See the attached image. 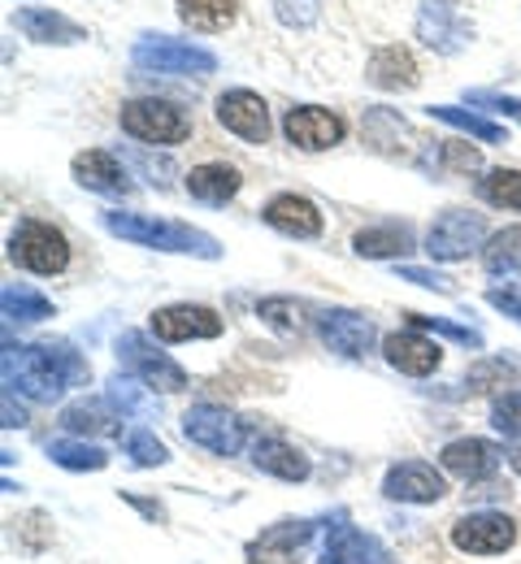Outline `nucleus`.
<instances>
[{"mask_svg": "<svg viewBox=\"0 0 521 564\" xmlns=\"http://www.w3.org/2000/svg\"><path fill=\"white\" fill-rule=\"evenodd\" d=\"M91 378V365L66 344H4V391L26 395L35 404L62 400L66 387H83Z\"/></svg>", "mask_w": 521, "mask_h": 564, "instance_id": "f257e3e1", "label": "nucleus"}, {"mask_svg": "<svg viewBox=\"0 0 521 564\" xmlns=\"http://www.w3.org/2000/svg\"><path fill=\"white\" fill-rule=\"evenodd\" d=\"M105 230L127 239V243H140V248H156V252H183V257H200V261H218L222 257V243L187 221H165V217H149V213H100Z\"/></svg>", "mask_w": 521, "mask_h": 564, "instance_id": "f03ea898", "label": "nucleus"}, {"mask_svg": "<svg viewBox=\"0 0 521 564\" xmlns=\"http://www.w3.org/2000/svg\"><path fill=\"white\" fill-rule=\"evenodd\" d=\"M9 261L26 274H62L70 265V243L66 235L53 226V221H40V217H26L18 221V230L9 235Z\"/></svg>", "mask_w": 521, "mask_h": 564, "instance_id": "7ed1b4c3", "label": "nucleus"}, {"mask_svg": "<svg viewBox=\"0 0 521 564\" xmlns=\"http://www.w3.org/2000/svg\"><path fill=\"white\" fill-rule=\"evenodd\" d=\"M131 62L140 70L156 74H214L218 70V57L192 40H170V35H144L135 48H131Z\"/></svg>", "mask_w": 521, "mask_h": 564, "instance_id": "20e7f679", "label": "nucleus"}, {"mask_svg": "<svg viewBox=\"0 0 521 564\" xmlns=\"http://www.w3.org/2000/svg\"><path fill=\"white\" fill-rule=\"evenodd\" d=\"M122 131L140 143H183L192 135V118L170 100H131L122 105Z\"/></svg>", "mask_w": 521, "mask_h": 564, "instance_id": "39448f33", "label": "nucleus"}, {"mask_svg": "<svg viewBox=\"0 0 521 564\" xmlns=\"http://www.w3.org/2000/svg\"><path fill=\"white\" fill-rule=\"evenodd\" d=\"M482 239H487V217L482 213L447 209L426 230V252L435 261H465L469 252L482 248Z\"/></svg>", "mask_w": 521, "mask_h": 564, "instance_id": "423d86ee", "label": "nucleus"}, {"mask_svg": "<svg viewBox=\"0 0 521 564\" xmlns=\"http://www.w3.org/2000/svg\"><path fill=\"white\" fill-rule=\"evenodd\" d=\"M183 434H187V443H196L214 456H235L248 438V425L235 413L218 409V404H196V409L183 413Z\"/></svg>", "mask_w": 521, "mask_h": 564, "instance_id": "0eeeda50", "label": "nucleus"}, {"mask_svg": "<svg viewBox=\"0 0 521 564\" xmlns=\"http://www.w3.org/2000/svg\"><path fill=\"white\" fill-rule=\"evenodd\" d=\"M452 543L469 556H496V552H509L518 543V521L504 517V512L478 508V512H469L452 525Z\"/></svg>", "mask_w": 521, "mask_h": 564, "instance_id": "6e6552de", "label": "nucleus"}, {"mask_svg": "<svg viewBox=\"0 0 521 564\" xmlns=\"http://www.w3.org/2000/svg\"><path fill=\"white\" fill-rule=\"evenodd\" d=\"M118 360H122L135 378H144L152 391H183V387H187L183 365H174L165 352H156L140 330H122V335H118Z\"/></svg>", "mask_w": 521, "mask_h": 564, "instance_id": "1a4fd4ad", "label": "nucleus"}, {"mask_svg": "<svg viewBox=\"0 0 521 564\" xmlns=\"http://www.w3.org/2000/svg\"><path fill=\"white\" fill-rule=\"evenodd\" d=\"M417 40L426 48L452 57V53H460L474 40V26H469V18H465V9L456 0H422V9H417Z\"/></svg>", "mask_w": 521, "mask_h": 564, "instance_id": "9d476101", "label": "nucleus"}, {"mask_svg": "<svg viewBox=\"0 0 521 564\" xmlns=\"http://www.w3.org/2000/svg\"><path fill=\"white\" fill-rule=\"evenodd\" d=\"M313 539H317V521H274L243 547V556L248 564H300Z\"/></svg>", "mask_w": 521, "mask_h": 564, "instance_id": "9b49d317", "label": "nucleus"}, {"mask_svg": "<svg viewBox=\"0 0 521 564\" xmlns=\"http://www.w3.org/2000/svg\"><path fill=\"white\" fill-rule=\"evenodd\" d=\"M152 335L161 344H187V339H218L222 317L205 304H165L152 313Z\"/></svg>", "mask_w": 521, "mask_h": 564, "instance_id": "f8f14e48", "label": "nucleus"}, {"mask_svg": "<svg viewBox=\"0 0 521 564\" xmlns=\"http://www.w3.org/2000/svg\"><path fill=\"white\" fill-rule=\"evenodd\" d=\"M317 335L330 352L348 356V360H361L373 348L378 330L366 313H352V308H322L317 313Z\"/></svg>", "mask_w": 521, "mask_h": 564, "instance_id": "ddd939ff", "label": "nucleus"}, {"mask_svg": "<svg viewBox=\"0 0 521 564\" xmlns=\"http://www.w3.org/2000/svg\"><path fill=\"white\" fill-rule=\"evenodd\" d=\"M382 495L395 499V503H439L447 495V482L444 474L426 460H400V465L387 469Z\"/></svg>", "mask_w": 521, "mask_h": 564, "instance_id": "4468645a", "label": "nucleus"}, {"mask_svg": "<svg viewBox=\"0 0 521 564\" xmlns=\"http://www.w3.org/2000/svg\"><path fill=\"white\" fill-rule=\"evenodd\" d=\"M317 564H400L378 534H366L357 525H348V517H339V525L326 534L322 561Z\"/></svg>", "mask_w": 521, "mask_h": 564, "instance_id": "2eb2a0df", "label": "nucleus"}, {"mask_svg": "<svg viewBox=\"0 0 521 564\" xmlns=\"http://www.w3.org/2000/svg\"><path fill=\"white\" fill-rule=\"evenodd\" d=\"M218 122L248 143L270 140V109H265V100H261L257 91H248V87L222 91V100H218Z\"/></svg>", "mask_w": 521, "mask_h": 564, "instance_id": "dca6fc26", "label": "nucleus"}, {"mask_svg": "<svg viewBox=\"0 0 521 564\" xmlns=\"http://www.w3.org/2000/svg\"><path fill=\"white\" fill-rule=\"evenodd\" d=\"M283 135L304 152H322V148H335L344 140V118L330 109H317V105H300V109H287Z\"/></svg>", "mask_w": 521, "mask_h": 564, "instance_id": "f3484780", "label": "nucleus"}, {"mask_svg": "<svg viewBox=\"0 0 521 564\" xmlns=\"http://www.w3.org/2000/svg\"><path fill=\"white\" fill-rule=\"evenodd\" d=\"M444 469L460 482H487L496 478L500 469V447L487 443V438H452L444 452H439Z\"/></svg>", "mask_w": 521, "mask_h": 564, "instance_id": "a211bd4d", "label": "nucleus"}, {"mask_svg": "<svg viewBox=\"0 0 521 564\" xmlns=\"http://www.w3.org/2000/svg\"><path fill=\"white\" fill-rule=\"evenodd\" d=\"M70 170H75L78 187H87V192H96V196H122V200H127V196L135 192L131 174L118 165V156H113V152H100V148L78 152Z\"/></svg>", "mask_w": 521, "mask_h": 564, "instance_id": "6ab92c4d", "label": "nucleus"}, {"mask_svg": "<svg viewBox=\"0 0 521 564\" xmlns=\"http://www.w3.org/2000/svg\"><path fill=\"white\" fill-rule=\"evenodd\" d=\"M382 356H387V365L391 369H400V373H409V378H426V373H435L439 369V344H431L426 335H417V330H395V335H387L382 339Z\"/></svg>", "mask_w": 521, "mask_h": 564, "instance_id": "aec40b11", "label": "nucleus"}, {"mask_svg": "<svg viewBox=\"0 0 521 564\" xmlns=\"http://www.w3.org/2000/svg\"><path fill=\"white\" fill-rule=\"evenodd\" d=\"M261 217H265L279 235H287V239H317V235H322V213H317V205L296 196V192L274 196Z\"/></svg>", "mask_w": 521, "mask_h": 564, "instance_id": "412c9836", "label": "nucleus"}, {"mask_svg": "<svg viewBox=\"0 0 521 564\" xmlns=\"http://www.w3.org/2000/svg\"><path fill=\"white\" fill-rule=\"evenodd\" d=\"M252 465L270 478H283V482H304L313 474L308 456L300 447H292L287 438H257L252 443Z\"/></svg>", "mask_w": 521, "mask_h": 564, "instance_id": "4be33fe9", "label": "nucleus"}, {"mask_svg": "<svg viewBox=\"0 0 521 564\" xmlns=\"http://www.w3.org/2000/svg\"><path fill=\"white\" fill-rule=\"evenodd\" d=\"M357 257L366 261H395L404 252H413V226L409 221H382V226H366L357 239H352Z\"/></svg>", "mask_w": 521, "mask_h": 564, "instance_id": "5701e85b", "label": "nucleus"}, {"mask_svg": "<svg viewBox=\"0 0 521 564\" xmlns=\"http://www.w3.org/2000/svg\"><path fill=\"white\" fill-rule=\"evenodd\" d=\"M13 26L35 44H78V40H87V31L78 22H70L66 13H53V9H22L13 18Z\"/></svg>", "mask_w": 521, "mask_h": 564, "instance_id": "b1692460", "label": "nucleus"}, {"mask_svg": "<svg viewBox=\"0 0 521 564\" xmlns=\"http://www.w3.org/2000/svg\"><path fill=\"white\" fill-rule=\"evenodd\" d=\"M239 170L235 165H226V161H209V165H196L192 174H187V192H192V200H200V205H226L235 192H239Z\"/></svg>", "mask_w": 521, "mask_h": 564, "instance_id": "393cba45", "label": "nucleus"}, {"mask_svg": "<svg viewBox=\"0 0 521 564\" xmlns=\"http://www.w3.org/2000/svg\"><path fill=\"white\" fill-rule=\"evenodd\" d=\"M370 83L382 91H409L417 87V62L409 57V48L387 44L370 57Z\"/></svg>", "mask_w": 521, "mask_h": 564, "instance_id": "a878e982", "label": "nucleus"}, {"mask_svg": "<svg viewBox=\"0 0 521 564\" xmlns=\"http://www.w3.org/2000/svg\"><path fill=\"white\" fill-rule=\"evenodd\" d=\"M122 413L109 400H75L62 409V425L70 434H122Z\"/></svg>", "mask_w": 521, "mask_h": 564, "instance_id": "bb28decb", "label": "nucleus"}, {"mask_svg": "<svg viewBox=\"0 0 521 564\" xmlns=\"http://www.w3.org/2000/svg\"><path fill=\"white\" fill-rule=\"evenodd\" d=\"M105 400L122 413V417H156V400H152V387L144 378H127V373H113L109 378V391Z\"/></svg>", "mask_w": 521, "mask_h": 564, "instance_id": "cd10ccee", "label": "nucleus"}, {"mask_svg": "<svg viewBox=\"0 0 521 564\" xmlns=\"http://www.w3.org/2000/svg\"><path fill=\"white\" fill-rule=\"evenodd\" d=\"M48 456H53V465H62L70 474H100L109 465V452L96 443H83V438H53Z\"/></svg>", "mask_w": 521, "mask_h": 564, "instance_id": "c85d7f7f", "label": "nucleus"}, {"mask_svg": "<svg viewBox=\"0 0 521 564\" xmlns=\"http://www.w3.org/2000/svg\"><path fill=\"white\" fill-rule=\"evenodd\" d=\"M0 308H4L9 322H48L53 317L48 295H40L35 286H13V282L0 291Z\"/></svg>", "mask_w": 521, "mask_h": 564, "instance_id": "c756f323", "label": "nucleus"}, {"mask_svg": "<svg viewBox=\"0 0 521 564\" xmlns=\"http://www.w3.org/2000/svg\"><path fill=\"white\" fill-rule=\"evenodd\" d=\"M174 4H178V18L196 31H222L239 13V0H174Z\"/></svg>", "mask_w": 521, "mask_h": 564, "instance_id": "7c9ffc66", "label": "nucleus"}, {"mask_svg": "<svg viewBox=\"0 0 521 564\" xmlns=\"http://www.w3.org/2000/svg\"><path fill=\"white\" fill-rule=\"evenodd\" d=\"M482 265H487V274H518L521 270V226H504L500 235L487 239V248H482Z\"/></svg>", "mask_w": 521, "mask_h": 564, "instance_id": "2f4dec72", "label": "nucleus"}, {"mask_svg": "<svg viewBox=\"0 0 521 564\" xmlns=\"http://www.w3.org/2000/svg\"><path fill=\"white\" fill-rule=\"evenodd\" d=\"M431 113H435L439 122H447V127H456V131L474 135V140H482V143H509V131H504L500 122H491V118L465 113V109H456V105H435Z\"/></svg>", "mask_w": 521, "mask_h": 564, "instance_id": "473e14b6", "label": "nucleus"}, {"mask_svg": "<svg viewBox=\"0 0 521 564\" xmlns=\"http://www.w3.org/2000/svg\"><path fill=\"white\" fill-rule=\"evenodd\" d=\"M478 192L496 209L521 213V170H487V178L478 183Z\"/></svg>", "mask_w": 521, "mask_h": 564, "instance_id": "72a5a7b5", "label": "nucleus"}, {"mask_svg": "<svg viewBox=\"0 0 521 564\" xmlns=\"http://www.w3.org/2000/svg\"><path fill=\"white\" fill-rule=\"evenodd\" d=\"M409 317V326L413 330H435V335H444L452 344H460V348H482V330H474V326H456V322H447V317H426V313H404Z\"/></svg>", "mask_w": 521, "mask_h": 564, "instance_id": "f704fd0d", "label": "nucleus"}, {"mask_svg": "<svg viewBox=\"0 0 521 564\" xmlns=\"http://www.w3.org/2000/svg\"><path fill=\"white\" fill-rule=\"evenodd\" d=\"M122 447H127V456H131V465H140V469H156V465H165L170 460V447L152 434V430H131L127 438H122Z\"/></svg>", "mask_w": 521, "mask_h": 564, "instance_id": "c9c22d12", "label": "nucleus"}, {"mask_svg": "<svg viewBox=\"0 0 521 564\" xmlns=\"http://www.w3.org/2000/svg\"><path fill=\"white\" fill-rule=\"evenodd\" d=\"M491 425H496L509 443H518L521 438V391L496 395V404H491Z\"/></svg>", "mask_w": 521, "mask_h": 564, "instance_id": "e433bc0d", "label": "nucleus"}, {"mask_svg": "<svg viewBox=\"0 0 521 564\" xmlns=\"http://www.w3.org/2000/svg\"><path fill=\"white\" fill-rule=\"evenodd\" d=\"M518 360H482V365L469 369V391H487L491 382H504V378H518Z\"/></svg>", "mask_w": 521, "mask_h": 564, "instance_id": "4c0bfd02", "label": "nucleus"}, {"mask_svg": "<svg viewBox=\"0 0 521 564\" xmlns=\"http://www.w3.org/2000/svg\"><path fill=\"white\" fill-rule=\"evenodd\" d=\"M274 13H279V22H287V26H313L317 13H322V4H317V0H274Z\"/></svg>", "mask_w": 521, "mask_h": 564, "instance_id": "58836bf2", "label": "nucleus"}, {"mask_svg": "<svg viewBox=\"0 0 521 564\" xmlns=\"http://www.w3.org/2000/svg\"><path fill=\"white\" fill-rule=\"evenodd\" d=\"M257 313L270 322V326H279V330H296L300 326V304H292V300H261L257 304Z\"/></svg>", "mask_w": 521, "mask_h": 564, "instance_id": "ea45409f", "label": "nucleus"}, {"mask_svg": "<svg viewBox=\"0 0 521 564\" xmlns=\"http://www.w3.org/2000/svg\"><path fill=\"white\" fill-rule=\"evenodd\" d=\"M404 282H417V286H426V291H439V295H452V279L439 274V270H422V265H400L395 270Z\"/></svg>", "mask_w": 521, "mask_h": 564, "instance_id": "a19ab883", "label": "nucleus"}, {"mask_svg": "<svg viewBox=\"0 0 521 564\" xmlns=\"http://www.w3.org/2000/svg\"><path fill=\"white\" fill-rule=\"evenodd\" d=\"M469 105H487L496 113H509V118H521V100L518 96H500V91H465Z\"/></svg>", "mask_w": 521, "mask_h": 564, "instance_id": "79ce46f5", "label": "nucleus"}, {"mask_svg": "<svg viewBox=\"0 0 521 564\" xmlns=\"http://www.w3.org/2000/svg\"><path fill=\"white\" fill-rule=\"evenodd\" d=\"M444 165L447 170L469 174V170H478V165H482V156H478L474 148H465V143H444Z\"/></svg>", "mask_w": 521, "mask_h": 564, "instance_id": "37998d69", "label": "nucleus"}, {"mask_svg": "<svg viewBox=\"0 0 521 564\" xmlns=\"http://www.w3.org/2000/svg\"><path fill=\"white\" fill-rule=\"evenodd\" d=\"M487 304H491V308H500L504 317L521 322V291H487Z\"/></svg>", "mask_w": 521, "mask_h": 564, "instance_id": "c03bdc74", "label": "nucleus"}, {"mask_svg": "<svg viewBox=\"0 0 521 564\" xmlns=\"http://www.w3.org/2000/svg\"><path fill=\"white\" fill-rule=\"evenodd\" d=\"M122 499H127V503H135V508H140L144 517H152V521H165V508H161V503H152V499H140V495H122Z\"/></svg>", "mask_w": 521, "mask_h": 564, "instance_id": "a18cd8bd", "label": "nucleus"}, {"mask_svg": "<svg viewBox=\"0 0 521 564\" xmlns=\"http://www.w3.org/2000/svg\"><path fill=\"white\" fill-rule=\"evenodd\" d=\"M18 425H26V413L22 409L13 413V395L4 391V430H18Z\"/></svg>", "mask_w": 521, "mask_h": 564, "instance_id": "49530a36", "label": "nucleus"}, {"mask_svg": "<svg viewBox=\"0 0 521 564\" xmlns=\"http://www.w3.org/2000/svg\"><path fill=\"white\" fill-rule=\"evenodd\" d=\"M509 465H513V474H521V438L509 443Z\"/></svg>", "mask_w": 521, "mask_h": 564, "instance_id": "de8ad7c7", "label": "nucleus"}]
</instances>
